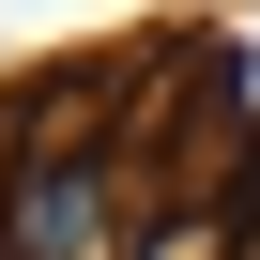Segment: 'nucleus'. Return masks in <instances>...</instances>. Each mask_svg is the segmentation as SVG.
<instances>
[{
	"label": "nucleus",
	"mask_w": 260,
	"mask_h": 260,
	"mask_svg": "<svg viewBox=\"0 0 260 260\" xmlns=\"http://www.w3.org/2000/svg\"><path fill=\"white\" fill-rule=\"evenodd\" d=\"M77 122H92V77H31V169H16L0 260H122V153H92Z\"/></svg>",
	"instance_id": "obj_1"
}]
</instances>
